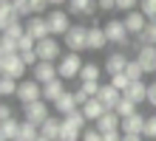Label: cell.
I'll return each mask as SVG.
<instances>
[{
  "mask_svg": "<svg viewBox=\"0 0 156 141\" xmlns=\"http://www.w3.org/2000/svg\"><path fill=\"white\" fill-rule=\"evenodd\" d=\"M31 79H37L40 85H48L54 79H60V71H57V62H37L31 68Z\"/></svg>",
  "mask_w": 156,
  "mask_h": 141,
  "instance_id": "cell-10",
  "label": "cell"
},
{
  "mask_svg": "<svg viewBox=\"0 0 156 141\" xmlns=\"http://www.w3.org/2000/svg\"><path fill=\"white\" fill-rule=\"evenodd\" d=\"M51 119L48 102H31V105H23V121H31V124H43V121Z\"/></svg>",
  "mask_w": 156,
  "mask_h": 141,
  "instance_id": "cell-8",
  "label": "cell"
},
{
  "mask_svg": "<svg viewBox=\"0 0 156 141\" xmlns=\"http://www.w3.org/2000/svg\"><path fill=\"white\" fill-rule=\"evenodd\" d=\"M12 54H20V42L12 40L9 34H0V56H12Z\"/></svg>",
  "mask_w": 156,
  "mask_h": 141,
  "instance_id": "cell-27",
  "label": "cell"
},
{
  "mask_svg": "<svg viewBox=\"0 0 156 141\" xmlns=\"http://www.w3.org/2000/svg\"><path fill=\"white\" fill-rule=\"evenodd\" d=\"M20 127H23V121H17V119L0 121V141H14V138H20Z\"/></svg>",
  "mask_w": 156,
  "mask_h": 141,
  "instance_id": "cell-23",
  "label": "cell"
},
{
  "mask_svg": "<svg viewBox=\"0 0 156 141\" xmlns=\"http://www.w3.org/2000/svg\"><path fill=\"white\" fill-rule=\"evenodd\" d=\"M99 88H102L99 82H80V90L85 93L88 99H97V96H99Z\"/></svg>",
  "mask_w": 156,
  "mask_h": 141,
  "instance_id": "cell-34",
  "label": "cell"
},
{
  "mask_svg": "<svg viewBox=\"0 0 156 141\" xmlns=\"http://www.w3.org/2000/svg\"><path fill=\"white\" fill-rule=\"evenodd\" d=\"M82 141H102V133H99V130H97L94 124H91V127L85 130V133H82Z\"/></svg>",
  "mask_w": 156,
  "mask_h": 141,
  "instance_id": "cell-39",
  "label": "cell"
},
{
  "mask_svg": "<svg viewBox=\"0 0 156 141\" xmlns=\"http://www.w3.org/2000/svg\"><path fill=\"white\" fill-rule=\"evenodd\" d=\"M66 3H68V0H48L51 8H60V6H66Z\"/></svg>",
  "mask_w": 156,
  "mask_h": 141,
  "instance_id": "cell-46",
  "label": "cell"
},
{
  "mask_svg": "<svg viewBox=\"0 0 156 141\" xmlns=\"http://www.w3.org/2000/svg\"><path fill=\"white\" fill-rule=\"evenodd\" d=\"M99 71H105V68H99L97 62H85L80 71V82H99Z\"/></svg>",
  "mask_w": 156,
  "mask_h": 141,
  "instance_id": "cell-26",
  "label": "cell"
},
{
  "mask_svg": "<svg viewBox=\"0 0 156 141\" xmlns=\"http://www.w3.org/2000/svg\"><path fill=\"white\" fill-rule=\"evenodd\" d=\"M125 76L131 79V82H142L145 79V71H142V65L136 62V59H131V62H128V68H125Z\"/></svg>",
  "mask_w": 156,
  "mask_h": 141,
  "instance_id": "cell-30",
  "label": "cell"
},
{
  "mask_svg": "<svg viewBox=\"0 0 156 141\" xmlns=\"http://www.w3.org/2000/svg\"><path fill=\"white\" fill-rule=\"evenodd\" d=\"M125 96L131 99L133 105H142V102H148V85H145V79H142V82H131V88H128Z\"/></svg>",
  "mask_w": 156,
  "mask_h": 141,
  "instance_id": "cell-24",
  "label": "cell"
},
{
  "mask_svg": "<svg viewBox=\"0 0 156 141\" xmlns=\"http://www.w3.org/2000/svg\"><path fill=\"white\" fill-rule=\"evenodd\" d=\"M77 110H80V102H77V93H71V90H66L54 102V113H57L60 119H66V116H71V113H77Z\"/></svg>",
  "mask_w": 156,
  "mask_h": 141,
  "instance_id": "cell-12",
  "label": "cell"
},
{
  "mask_svg": "<svg viewBox=\"0 0 156 141\" xmlns=\"http://www.w3.org/2000/svg\"><path fill=\"white\" fill-rule=\"evenodd\" d=\"M23 56V62H26V68H34V65L40 62V56H37V51H29V54H20Z\"/></svg>",
  "mask_w": 156,
  "mask_h": 141,
  "instance_id": "cell-41",
  "label": "cell"
},
{
  "mask_svg": "<svg viewBox=\"0 0 156 141\" xmlns=\"http://www.w3.org/2000/svg\"><path fill=\"white\" fill-rule=\"evenodd\" d=\"M26 31H29L34 40H48L51 37V28H48V20H45V17H40V14H34V17H29V20H26Z\"/></svg>",
  "mask_w": 156,
  "mask_h": 141,
  "instance_id": "cell-11",
  "label": "cell"
},
{
  "mask_svg": "<svg viewBox=\"0 0 156 141\" xmlns=\"http://www.w3.org/2000/svg\"><path fill=\"white\" fill-rule=\"evenodd\" d=\"M62 93H66L62 79H54V82H48V85H43V102H57Z\"/></svg>",
  "mask_w": 156,
  "mask_h": 141,
  "instance_id": "cell-25",
  "label": "cell"
},
{
  "mask_svg": "<svg viewBox=\"0 0 156 141\" xmlns=\"http://www.w3.org/2000/svg\"><path fill=\"white\" fill-rule=\"evenodd\" d=\"M148 105H151V107H156V79H153V82H148Z\"/></svg>",
  "mask_w": 156,
  "mask_h": 141,
  "instance_id": "cell-44",
  "label": "cell"
},
{
  "mask_svg": "<svg viewBox=\"0 0 156 141\" xmlns=\"http://www.w3.org/2000/svg\"><path fill=\"white\" fill-rule=\"evenodd\" d=\"M99 12L97 0H68V14H85V17H94Z\"/></svg>",
  "mask_w": 156,
  "mask_h": 141,
  "instance_id": "cell-17",
  "label": "cell"
},
{
  "mask_svg": "<svg viewBox=\"0 0 156 141\" xmlns=\"http://www.w3.org/2000/svg\"><path fill=\"white\" fill-rule=\"evenodd\" d=\"M122 96H125V93H119L111 82H105L102 88H99V96H97V99L105 105V110H108V113H114V110H116V105L122 102Z\"/></svg>",
  "mask_w": 156,
  "mask_h": 141,
  "instance_id": "cell-13",
  "label": "cell"
},
{
  "mask_svg": "<svg viewBox=\"0 0 156 141\" xmlns=\"http://www.w3.org/2000/svg\"><path fill=\"white\" fill-rule=\"evenodd\" d=\"M139 8V0H116V12H136Z\"/></svg>",
  "mask_w": 156,
  "mask_h": 141,
  "instance_id": "cell-38",
  "label": "cell"
},
{
  "mask_svg": "<svg viewBox=\"0 0 156 141\" xmlns=\"http://www.w3.org/2000/svg\"><path fill=\"white\" fill-rule=\"evenodd\" d=\"M60 130H62V119L60 116H51L48 121L40 124V136L48 138V141H60Z\"/></svg>",
  "mask_w": 156,
  "mask_h": 141,
  "instance_id": "cell-18",
  "label": "cell"
},
{
  "mask_svg": "<svg viewBox=\"0 0 156 141\" xmlns=\"http://www.w3.org/2000/svg\"><path fill=\"white\" fill-rule=\"evenodd\" d=\"M136 107H139V105H133V102L128 99V96H122V102L116 105V110H114V113H116L119 119H128V116H133V113H139Z\"/></svg>",
  "mask_w": 156,
  "mask_h": 141,
  "instance_id": "cell-28",
  "label": "cell"
},
{
  "mask_svg": "<svg viewBox=\"0 0 156 141\" xmlns=\"http://www.w3.org/2000/svg\"><path fill=\"white\" fill-rule=\"evenodd\" d=\"M136 42L139 45H156V23H148V28L136 37Z\"/></svg>",
  "mask_w": 156,
  "mask_h": 141,
  "instance_id": "cell-32",
  "label": "cell"
},
{
  "mask_svg": "<svg viewBox=\"0 0 156 141\" xmlns=\"http://www.w3.org/2000/svg\"><path fill=\"white\" fill-rule=\"evenodd\" d=\"M82 65H85V59H82L80 54H66L62 59L57 62V71H60V79L66 82V79H80V71H82Z\"/></svg>",
  "mask_w": 156,
  "mask_h": 141,
  "instance_id": "cell-2",
  "label": "cell"
},
{
  "mask_svg": "<svg viewBox=\"0 0 156 141\" xmlns=\"http://www.w3.org/2000/svg\"><path fill=\"white\" fill-rule=\"evenodd\" d=\"M29 6H31V12L34 14H40V17H45V14H48V0H29Z\"/></svg>",
  "mask_w": 156,
  "mask_h": 141,
  "instance_id": "cell-37",
  "label": "cell"
},
{
  "mask_svg": "<svg viewBox=\"0 0 156 141\" xmlns=\"http://www.w3.org/2000/svg\"><path fill=\"white\" fill-rule=\"evenodd\" d=\"M94 127H97L102 136H105V133H116V130H122V119H119L116 113H105V116L99 119Z\"/></svg>",
  "mask_w": 156,
  "mask_h": 141,
  "instance_id": "cell-22",
  "label": "cell"
},
{
  "mask_svg": "<svg viewBox=\"0 0 156 141\" xmlns=\"http://www.w3.org/2000/svg\"><path fill=\"white\" fill-rule=\"evenodd\" d=\"M122 141H145V136H125Z\"/></svg>",
  "mask_w": 156,
  "mask_h": 141,
  "instance_id": "cell-47",
  "label": "cell"
},
{
  "mask_svg": "<svg viewBox=\"0 0 156 141\" xmlns=\"http://www.w3.org/2000/svg\"><path fill=\"white\" fill-rule=\"evenodd\" d=\"M105 113H108V110H105V105H102L99 99H88L85 105H82V116H85L88 121H94V124L105 116Z\"/></svg>",
  "mask_w": 156,
  "mask_h": 141,
  "instance_id": "cell-19",
  "label": "cell"
},
{
  "mask_svg": "<svg viewBox=\"0 0 156 141\" xmlns=\"http://www.w3.org/2000/svg\"><path fill=\"white\" fill-rule=\"evenodd\" d=\"M26 62H23V56L20 54H12V56H0V73L9 79H17V82H23L26 76Z\"/></svg>",
  "mask_w": 156,
  "mask_h": 141,
  "instance_id": "cell-3",
  "label": "cell"
},
{
  "mask_svg": "<svg viewBox=\"0 0 156 141\" xmlns=\"http://www.w3.org/2000/svg\"><path fill=\"white\" fill-rule=\"evenodd\" d=\"M3 34H9L12 40H17V42H20L23 37H26V23H20V20H17V23H12V25H9Z\"/></svg>",
  "mask_w": 156,
  "mask_h": 141,
  "instance_id": "cell-33",
  "label": "cell"
},
{
  "mask_svg": "<svg viewBox=\"0 0 156 141\" xmlns=\"http://www.w3.org/2000/svg\"><path fill=\"white\" fill-rule=\"evenodd\" d=\"M17 102L20 105H31V102H43V85L37 79H23L17 88Z\"/></svg>",
  "mask_w": 156,
  "mask_h": 141,
  "instance_id": "cell-7",
  "label": "cell"
},
{
  "mask_svg": "<svg viewBox=\"0 0 156 141\" xmlns=\"http://www.w3.org/2000/svg\"><path fill=\"white\" fill-rule=\"evenodd\" d=\"M105 37H108V42H114V45H119V48H128V40H131V34H128V28H125V20H108L105 25Z\"/></svg>",
  "mask_w": 156,
  "mask_h": 141,
  "instance_id": "cell-5",
  "label": "cell"
},
{
  "mask_svg": "<svg viewBox=\"0 0 156 141\" xmlns=\"http://www.w3.org/2000/svg\"><path fill=\"white\" fill-rule=\"evenodd\" d=\"M12 6H23V3H29V0H9Z\"/></svg>",
  "mask_w": 156,
  "mask_h": 141,
  "instance_id": "cell-48",
  "label": "cell"
},
{
  "mask_svg": "<svg viewBox=\"0 0 156 141\" xmlns=\"http://www.w3.org/2000/svg\"><path fill=\"white\" fill-rule=\"evenodd\" d=\"M45 20H48V28H51V37H66L68 28L74 25L71 23V14L62 12V8H51L48 14H45Z\"/></svg>",
  "mask_w": 156,
  "mask_h": 141,
  "instance_id": "cell-4",
  "label": "cell"
},
{
  "mask_svg": "<svg viewBox=\"0 0 156 141\" xmlns=\"http://www.w3.org/2000/svg\"><path fill=\"white\" fill-rule=\"evenodd\" d=\"M128 62H131V56H128L125 51H114V54L105 56V65H102V68H105L108 76H119V73H125Z\"/></svg>",
  "mask_w": 156,
  "mask_h": 141,
  "instance_id": "cell-9",
  "label": "cell"
},
{
  "mask_svg": "<svg viewBox=\"0 0 156 141\" xmlns=\"http://www.w3.org/2000/svg\"><path fill=\"white\" fill-rule=\"evenodd\" d=\"M20 20V14H17V8L9 3V0H0V31H6L12 23Z\"/></svg>",
  "mask_w": 156,
  "mask_h": 141,
  "instance_id": "cell-20",
  "label": "cell"
},
{
  "mask_svg": "<svg viewBox=\"0 0 156 141\" xmlns=\"http://www.w3.org/2000/svg\"><path fill=\"white\" fill-rule=\"evenodd\" d=\"M20 138H23V141H37V138H40V127H37V124H31V121H23V127H20Z\"/></svg>",
  "mask_w": 156,
  "mask_h": 141,
  "instance_id": "cell-31",
  "label": "cell"
},
{
  "mask_svg": "<svg viewBox=\"0 0 156 141\" xmlns=\"http://www.w3.org/2000/svg\"><path fill=\"white\" fill-rule=\"evenodd\" d=\"M108 82H111V85H114V88H116L119 93H128V88H131V79H128L125 73H119V76H111Z\"/></svg>",
  "mask_w": 156,
  "mask_h": 141,
  "instance_id": "cell-35",
  "label": "cell"
},
{
  "mask_svg": "<svg viewBox=\"0 0 156 141\" xmlns=\"http://www.w3.org/2000/svg\"><path fill=\"white\" fill-rule=\"evenodd\" d=\"M9 119H14V113H12V105L3 102V105H0V121H9Z\"/></svg>",
  "mask_w": 156,
  "mask_h": 141,
  "instance_id": "cell-42",
  "label": "cell"
},
{
  "mask_svg": "<svg viewBox=\"0 0 156 141\" xmlns=\"http://www.w3.org/2000/svg\"><path fill=\"white\" fill-rule=\"evenodd\" d=\"M122 20H125V28H128V34H131V37H139L145 28H148V23H151L142 12H128Z\"/></svg>",
  "mask_w": 156,
  "mask_h": 141,
  "instance_id": "cell-14",
  "label": "cell"
},
{
  "mask_svg": "<svg viewBox=\"0 0 156 141\" xmlns=\"http://www.w3.org/2000/svg\"><path fill=\"white\" fill-rule=\"evenodd\" d=\"M145 138H156V116H148V124H145Z\"/></svg>",
  "mask_w": 156,
  "mask_h": 141,
  "instance_id": "cell-40",
  "label": "cell"
},
{
  "mask_svg": "<svg viewBox=\"0 0 156 141\" xmlns=\"http://www.w3.org/2000/svg\"><path fill=\"white\" fill-rule=\"evenodd\" d=\"M14 141H23V138H14Z\"/></svg>",
  "mask_w": 156,
  "mask_h": 141,
  "instance_id": "cell-50",
  "label": "cell"
},
{
  "mask_svg": "<svg viewBox=\"0 0 156 141\" xmlns=\"http://www.w3.org/2000/svg\"><path fill=\"white\" fill-rule=\"evenodd\" d=\"M145 124H148V119L142 113H133V116L122 119V136H145Z\"/></svg>",
  "mask_w": 156,
  "mask_h": 141,
  "instance_id": "cell-15",
  "label": "cell"
},
{
  "mask_svg": "<svg viewBox=\"0 0 156 141\" xmlns=\"http://www.w3.org/2000/svg\"><path fill=\"white\" fill-rule=\"evenodd\" d=\"M139 12L148 17V20H153L156 17V0H139Z\"/></svg>",
  "mask_w": 156,
  "mask_h": 141,
  "instance_id": "cell-36",
  "label": "cell"
},
{
  "mask_svg": "<svg viewBox=\"0 0 156 141\" xmlns=\"http://www.w3.org/2000/svg\"><path fill=\"white\" fill-rule=\"evenodd\" d=\"M34 51H37L40 62H60L62 56H66V54H62V45H60V40H57V37H48V40H40Z\"/></svg>",
  "mask_w": 156,
  "mask_h": 141,
  "instance_id": "cell-6",
  "label": "cell"
},
{
  "mask_svg": "<svg viewBox=\"0 0 156 141\" xmlns=\"http://www.w3.org/2000/svg\"><path fill=\"white\" fill-rule=\"evenodd\" d=\"M105 45H108L105 28H99V25H91V28H88V51H102Z\"/></svg>",
  "mask_w": 156,
  "mask_h": 141,
  "instance_id": "cell-21",
  "label": "cell"
},
{
  "mask_svg": "<svg viewBox=\"0 0 156 141\" xmlns=\"http://www.w3.org/2000/svg\"><path fill=\"white\" fill-rule=\"evenodd\" d=\"M136 62L142 65L145 73H156V45H142L136 51Z\"/></svg>",
  "mask_w": 156,
  "mask_h": 141,
  "instance_id": "cell-16",
  "label": "cell"
},
{
  "mask_svg": "<svg viewBox=\"0 0 156 141\" xmlns=\"http://www.w3.org/2000/svg\"><path fill=\"white\" fill-rule=\"evenodd\" d=\"M17 88H20V82L17 79H9V76H3L0 79V96H17Z\"/></svg>",
  "mask_w": 156,
  "mask_h": 141,
  "instance_id": "cell-29",
  "label": "cell"
},
{
  "mask_svg": "<svg viewBox=\"0 0 156 141\" xmlns=\"http://www.w3.org/2000/svg\"><path fill=\"white\" fill-rule=\"evenodd\" d=\"M125 136H122V130H116V133H105L102 136V141H122Z\"/></svg>",
  "mask_w": 156,
  "mask_h": 141,
  "instance_id": "cell-45",
  "label": "cell"
},
{
  "mask_svg": "<svg viewBox=\"0 0 156 141\" xmlns=\"http://www.w3.org/2000/svg\"><path fill=\"white\" fill-rule=\"evenodd\" d=\"M88 28L91 25H71L68 28V34L62 37V42H66V48L71 54H82V51H88Z\"/></svg>",
  "mask_w": 156,
  "mask_h": 141,
  "instance_id": "cell-1",
  "label": "cell"
},
{
  "mask_svg": "<svg viewBox=\"0 0 156 141\" xmlns=\"http://www.w3.org/2000/svg\"><path fill=\"white\" fill-rule=\"evenodd\" d=\"M99 12H116V0H97Z\"/></svg>",
  "mask_w": 156,
  "mask_h": 141,
  "instance_id": "cell-43",
  "label": "cell"
},
{
  "mask_svg": "<svg viewBox=\"0 0 156 141\" xmlns=\"http://www.w3.org/2000/svg\"><path fill=\"white\" fill-rule=\"evenodd\" d=\"M37 141H48V138H43V136H40V138H37Z\"/></svg>",
  "mask_w": 156,
  "mask_h": 141,
  "instance_id": "cell-49",
  "label": "cell"
}]
</instances>
